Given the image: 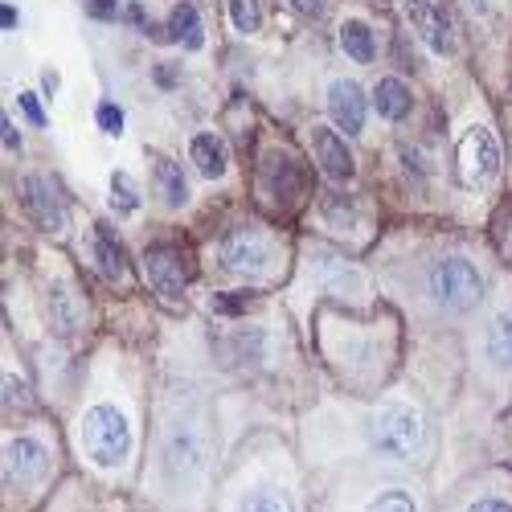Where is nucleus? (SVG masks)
<instances>
[{"label": "nucleus", "instance_id": "8", "mask_svg": "<svg viewBox=\"0 0 512 512\" xmlns=\"http://www.w3.org/2000/svg\"><path fill=\"white\" fill-rule=\"evenodd\" d=\"M209 263L230 283L246 291H263L283 267V242L259 222H234L209 246Z\"/></svg>", "mask_w": 512, "mask_h": 512}, {"label": "nucleus", "instance_id": "17", "mask_svg": "<svg viewBox=\"0 0 512 512\" xmlns=\"http://www.w3.org/2000/svg\"><path fill=\"white\" fill-rule=\"evenodd\" d=\"M312 152H316V168L332 181V185H353L357 181V156L353 148L345 144V136L336 132L328 123H316L312 127Z\"/></svg>", "mask_w": 512, "mask_h": 512}, {"label": "nucleus", "instance_id": "19", "mask_svg": "<svg viewBox=\"0 0 512 512\" xmlns=\"http://www.w3.org/2000/svg\"><path fill=\"white\" fill-rule=\"evenodd\" d=\"M259 189L275 201V205H291L304 197V168L291 152H267L259 164Z\"/></svg>", "mask_w": 512, "mask_h": 512}, {"label": "nucleus", "instance_id": "11", "mask_svg": "<svg viewBox=\"0 0 512 512\" xmlns=\"http://www.w3.org/2000/svg\"><path fill=\"white\" fill-rule=\"evenodd\" d=\"M504 152L488 123H472L455 144V181L463 193H484L500 181Z\"/></svg>", "mask_w": 512, "mask_h": 512}, {"label": "nucleus", "instance_id": "34", "mask_svg": "<svg viewBox=\"0 0 512 512\" xmlns=\"http://www.w3.org/2000/svg\"><path fill=\"white\" fill-rule=\"evenodd\" d=\"M328 0H291V9H300L304 17H320Z\"/></svg>", "mask_w": 512, "mask_h": 512}, {"label": "nucleus", "instance_id": "15", "mask_svg": "<svg viewBox=\"0 0 512 512\" xmlns=\"http://www.w3.org/2000/svg\"><path fill=\"white\" fill-rule=\"evenodd\" d=\"M480 365L500 381L512 377V300L496 304L480 324Z\"/></svg>", "mask_w": 512, "mask_h": 512}, {"label": "nucleus", "instance_id": "6", "mask_svg": "<svg viewBox=\"0 0 512 512\" xmlns=\"http://www.w3.org/2000/svg\"><path fill=\"white\" fill-rule=\"evenodd\" d=\"M316 512H439L431 476L418 472H377V467H345L312 480Z\"/></svg>", "mask_w": 512, "mask_h": 512}, {"label": "nucleus", "instance_id": "33", "mask_svg": "<svg viewBox=\"0 0 512 512\" xmlns=\"http://www.w3.org/2000/svg\"><path fill=\"white\" fill-rule=\"evenodd\" d=\"M0 127H5V148L9 152H21V136H17V127H13V115L0 119Z\"/></svg>", "mask_w": 512, "mask_h": 512}, {"label": "nucleus", "instance_id": "32", "mask_svg": "<svg viewBox=\"0 0 512 512\" xmlns=\"http://www.w3.org/2000/svg\"><path fill=\"white\" fill-rule=\"evenodd\" d=\"M82 5H87V13L99 17V21H107V17L119 13V0H82Z\"/></svg>", "mask_w": 512, "mask_h": 512}, {"label": "nucleus", "instance_id": "7", "mask_svg": "<svg viewBox=\"0 0 512 512\" xmlns=\"http://www.w3.org/2000/svg\"><path fill=\"white\" fill-rule=\"evenodd\" d=\"M418 287H422V300L431 304V312L443 320H463L488 300V275L476 254H467V250L431 254L422 263Z\"/></svg>", "mask_w": 512, "mask_h": 512}, {"label": "nucleus", "instance_id": "20", "mask_svg": "<svg viewBox=\"0 0 512 512\" xmlns=\"http://www.w3.org/2000/svg\"><path fill=\"white\" fill-rule=\"evenodd\" d=\"M328 115H332V127L340 136H361L365 132V119H369V103H365V91L357 87L353 78H332L328 82Z\"/></svg>", "mask_w": 512, "mask_h": 512}, {"label": "nucleus", "instance_id": "10", "mask_svg": "<svg viewBox=\"0 0 512 512\" xmlns=\"http://www.w3.org/2000/svg\"><path fill=\"white\" fill-rule=\"evenodd\" d=\"M304 287L312 295H332V300H345V304H369V275L353 259L328 246H308Z\"/></svg>", "mask_w": 512, "mask_h": 512}, {"label": "nucleus", "instance_id": "31", "mask_svg": "<svg viewBox=\"0 0 512 512\" xmlns=\"http://www.w3.org/2000/svg\"><path fill=\"white\" fill-rule=\"evenodd\" d=\"M17 103H21V111H25V119L33 123V127H46V111H41V103H37V95H17Z\"/></svg>", "mask_w": 512, "mask_h": 512}, {"label": "nucleus", "instance_id": "22", "mask_svg": "<svg viewBox=\"0 0 512 512\" xmlns=\"http://www.w3.org/2000/svg\"><path fill=\"white\" fill-rule=\"evenodd\" d=\"M91 259H95V271H99L107 283H123V279H127V263H123L119 234H115L107 222H95V226H91Z\"/></svg>", "mask_w": 512, "mask_h": 512}, {"label": "nucleus", "instance_id": "3", "mask_svg": "<svg viewBox=\"0 0 512 512\" xmlns=\"http://www.w3.org/2000/svg\"><path fill=\"white\" fill-rule=\"evenodd\" d=\"M66 447L78 476L95 480L99 488H111V492L140 488L148 435L123 381L82 394L66 426Z\"/></svg>", "mask_w": 512, "mask_h": 512}, {"label": "nucleus", "instance_id": "37", "mask_svg": "<svg viewBox=\"0 0 512 512\" xmlns=\"http://www.w3.org/2000/svg\"><path fill=\"white\" fill-rule=\"evenodd\" d=\"M504 463L512 467V418H508V431H504Z\"/></svg>", "mask_w": 512, "mask_h": 512}, {"label": "nucleus", "instance_id": "16", "mask_svg": "<svg viewBox=\"0 0 512 512\" xmlns=\"http://www.w3.org/2000/svg\"><path fill=\"white\" fill-rule=\"evenodd\" d=\"M402 9H406V17H410L414 33H418L435 54H443V58L455 54V46H459V41H455V21H451V13H447L443 0H402Z\"/></svg>", "mask_w": 512, "mask_h": 512}, {"label": "nucleus", "instance_id": "2", "mask_svg": "<svg viewBox=\"0 0 512 512\" xmlns=\"http://www.w3.org/2000/svg\"><path fill=\"white\" fill-rule=\"evenodd\" d=\"M230 451L234 447L222 439L205 394L189 381L168 386L152 414L136 492L152 512H213V492Z\"/></svg>", "mask_w": 512, "mask_h": 512}, {"label": "nucleus", "instance_id": "29", "mask_svg": "<svg viewBox=\"0 0 512 512\" xmlns=\"http://www.w3.org/2000/svg\"><path fill=\"white\" fill-rule=\"evenodd\" d=\"M226 5H230V21L238 33H259V25H263L259 0H226Z\"/></svg>", "mask_w": 512, "mask_h": 512}, {"label": "nucleus", "instance_id": "27", "mask_svg": "<svg viewBox=\"0 0 512 512\" xmlns=\"http://www.w3.org/2000/svg\"><path fill=\"white\" fill-rule=\"evenodd\" d=\"M168 37L173 41H181L185 50H201L205 46V33H201V17H197V9L193 5H177L173 9V21H168Z\"/></svg>", "mask_w": 512, "mask_h": 512}, {"label": "nucleus", "instance_id": "5", "mask_svg": "<svg viewBox=\"0 0 512 512\" xmlns=\"http://www.w3.org/2000/svg\"><path fill=\"white\" fill-rule=\"evenodd\" d=\"M66 480V451L46 418L9 422L0 435V512H41Z\"/></svg>", "mask_w": 512, "mask_h": 512}, {"label": "nucleus", "instance_id": "35", "mask_svg": "<svg viewBox=\"0 0 512 512\" xmlns=\"http://www.w3.org/2000/svg\"><path fill=\"white\" fill-rule=\"evenodd\" d=\"M0 25H5V33H13V29H17V9H13V5L0 9Z\"/></svg>", "mask_w": 512, "mask_h": 512}, {"label": "nucleus", "instance_id": "36", "mask_svg": "<svg viewBox=\"0 0 512 512\" xmlns=\"http://www.w3.org/2000/svg\"><path fill=\"white\" fill-rule=\"evenodd\" d=\"M41 87H46V95H54V91H58V74L46 70V74H41Z\"/></svg>", "mask_w": 512, "mask_h": 512}, {"label": "nucleus", "instance_id": "9", "mask_svg": "<svg viewBox=\"0 0 512 512\" xmlns=\"http://www.w3.org/2000/svg\"><path fill=\"white\" fill-rule=\"evenodd\" d=\"M439 512H512V467L488 463L439 496Z\"/></svg>", "mask_w": 512, "mask_h": 512}, {"label": "nucleus", "instance_id": "12", "mask_svg": "<svg viewBox=\"0 0 512 512\" xmlns=\"http://www.w3.org/2000/svg\"><path fill=\"white\" fill-rule=\"evenodd\" d=\"M41 512H152V508L148 500H140V492H111L74 472L62 480V488L50 496V504Z\"/></svg>", "mask_w": 512, "mask_h": 512}, {"label": "nucleus", "instance_id": "1", "mask_svg": "<svg viewBox=\"0 0 512 512\" xmlns=\"http://www.w3.org/2000/svg\"><path fill=\"white\" fill-rule=\"evenodd\" d=\"M300 459L312 480L345 472V467L431 476L439 467V431L422 398L386 394L349 414H308L300 431Z\"/></svg>", "mask_w": 512, "mask_h": 512}, {"label": "nucleus", "instance_id": "24", "mask_svg": "<svg viewBox=\"0 0 512 512\" xmlns=\"http://www.w3.org/2000/svg\"><path fill=\"white\" fill-rule=\"evenodd\" d=\"M373 107H377V115L381 119H390V123H402L406 115H410V107H414V95H410V87L402 78H377V87H373Z\"/></svg>", "mask_w": 512, "mask_h": 512}, {"label": "nucleus", "instance_id": "26", "mask_svg": "<svg viewBox=\"0 0 512 512\" xmlns=\"http://www.w3.org/2000/svg\"><path fill=\"white\" fill-rule=\"evenodd\" d=\"M340 46H345V54L361 66L377 58V41H373V29L365 21H345V29H340Z\"/></svg>", "mask_w": 512, "mask_h": 512}, {"label": "nucleus", "instance_id": "14", "mask_svg": "<svg viewBox=\"0 0 512 512\" xmlns=\"http://www.w3.org/2000/svg\"><path fill=\"white\" fill-rule=\"evenodd\" d=\"M46 316L58 340H78L82 332L91 328V308H87V295L74 287V279L54 275L46 287Z\"/></svg>", "mask_w": 512, "mask_h": 512}, {"label": "nucleus", "instance_id": "25", "mask_svg": "<svg viewBox=\"0 0 512 512\" xmlns=\"http://www.w3.org/2000/svg\"><path fill=\"white\" fill-rule=\"evenodd\" d=\"M320 218H324V226H332V230H357L361 226V205H357V197L353 193H328L324 201H320Z\"/></svg>", "mask_w": 512, "mask_h": 512}, {"label": "nucleus", "instance_id": "30", "mask_svg": "<svg viewBox=\"0 0 512 512\" xmlns=\"http://www.w3.org/2000/svg\"><path fill=\"white\" fill-rule=\"evenodd\" d=\"M95 123H99V132H103V136H123V111H119L111 99L95 107Z\"/></svg>", "mask_w": 512, "mask_h": 512}, {"label": "nucleus", "instance_id": "21", "mask_svg": "<svg viewBox=\"0 0 512 512\" xmlns=\"http://www.w3.org/2000/svg\"><path fill=\"white\" fill-rule=\"evenodd\" d=\"M189 160H193V168L205 181H222L230 173V148H226V140L218 132H197L189 140Z\"/></svg>", "mask_w": 512, "mask_h": 512}, {"label": "nucleus", "instance_id": "23", "mask_svg": "<svg viewBox=\"0 0 512 512\" xmlns=\"http://www.w3.org/2000/svg\"><path fill=\"white\" fill-rule=\"evenodd\" d=\"M152 185H156V193H160V201H164L168 209H185L189 197H193L185 168H181V160H173V156H152Z\"/></svg>", "mask_w": 512, "mask_h": 512}, {"label": "nucleus", "instance_id": "18", "mask_svg": "<svg viewBox=\"0 0 512 512\" xmlns=\"http://www.w3.org/2000/svg\"><path fill=\"white\" fill-rule=\"evenodd\" d=\"M21 189H25L21 197H25V209L33 213V222L46 230V234H66V226H70V209H66L58 185H54L46 173H29V177L21 181Z\"/></svg>", "mask_w": 512, "mask_h": 512}, {"label": "nucleus", "instance_id": "4", "mask_svg": "<svg viewBox=\"0 0 512 512\" xmlns=\"http://www.w3.org/2000/svg\"><path fill=\"white\" fill-rule=\"evenodd\" d=\"M213 512H316L300 447L275 431L246 435L222 467Z\"/></svg>", "mask_w": 512, "mask_h": 512}, {"label": "nucleus", "instance_id": "13", "mask_svg": "<svg viewBox=\"0 0 512 512\" xmlns=\"http://www.w3.org/2000/svg\"><path fill=\"white\" fill-rule=\"evenodd\" d=\"M140 267H144L148 287L156 295H164V300H181L189 279H193V263H189V254L177 242H152V246H144Z\"/></svg>", "mask_w": 512, "mask_h": 512}, {"label": "nucleus", "instance_id": "28", "mask_svg": "<svg viewBox=\"0 0 512 512\" xmlns=\"http://www.w3.org/2000/svg\"><path fill=\"white\" fill-rule=\"evenodd\" d=\"M140 209V189L136 181L123 173V168H115L111 173V213L115 218H127V213H136Z\"/></svg>", "mask_w": 512, "mask_h": 512}]
</instances>
